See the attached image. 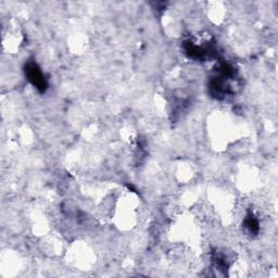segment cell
Returning a JSON list of instances; mask_svg holds the SVG:
<instances>
[{"mask_svg":"<svg viewBox=\"0 0 278 278\" xmlns=\"http://www.w3.org/2000/svg\"><path fill=\"white\" fill-rule=\"evenodd\" d=\"M27 75H28V80L31 81L35 86L37 88H41V90H45L46 87L45 76L40 72V69L36 66V64H29L27 67Z\"/></svg>","mask_w":278,"mask_h":278,"instance_id":"obj_1","label":"cell"}]
</instances>
